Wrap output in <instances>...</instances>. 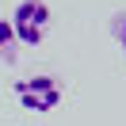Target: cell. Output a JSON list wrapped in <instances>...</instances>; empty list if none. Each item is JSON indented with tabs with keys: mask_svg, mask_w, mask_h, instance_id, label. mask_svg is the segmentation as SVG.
Returning a JSON list of instances; mask_svg holds the SVG:
<instances>
[{
	"mask_svg": "<svg viewBox=\"0 0 126 126\" xmlns=\"http://www.w3.org/2000/svg\"><path fill=\"white\" fill-rule=\"evenodd\" d=\"M8 23H12L16 42L38 46V42L46 38V31H50V4H46V0H19Z\"/></svg>",
	"mask_w": 126,
	"mask_h": 126,
	"instance_id": "1",
	"label": "cell"
},
{
	"mask_svg": "<svg viewBox=\"0 0 126 126\" xmlns=\"http://www.w3.org/2000/svg\"><path fill=\"white\" fill-rule=\"evenodd\" d=\"M16 99H19L23 111L46 115V111H54L57 103H61V84H57V77H50V73L23 77V80H16Z\"/></svg>",
	"mask_w": 126,
	"mask_h": 126,
	"instance_id": "2",
	"label": "cell"
},
{
	"mask_svg": "<svg viewBox=\"0 0 126 126\" xmlns=\"http://www.w3.org/2000/svg\"><path fill=\"white\" fill-rule=\"evenodd\" d=\"M111 34H115V42H118V50L126 54V12H118L115 19H111Z\"/></svg>",
	"mask_w": 126,
	"mask_h": 126,
	"instance_id": "3",
	"label": "cell"
},
{
	"mask_svg": "<svg viewBox=\"0 0 126 126\" xmlns=\"http://www.w3.org/2000/svg\"><path fill=\"white\" fill-rule=\"evenodd\" d=\"M16 46V34H12V23L8 19H0V54H8Z\"/></svg>",
	"mask_w": 126,
	"mask_h": 126,
	"instance_id": "4",
	"label": "cell"
}]
</instances>
